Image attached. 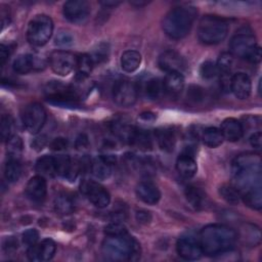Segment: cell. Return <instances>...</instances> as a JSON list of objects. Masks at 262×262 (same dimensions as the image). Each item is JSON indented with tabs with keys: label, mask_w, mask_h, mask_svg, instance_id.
I'll list each match as a JSON object with an SVG mask.
<instances>
[{
	"label": "cell",
	"mask_w": 262,
	"mask_h": 262,
	"mask_svg": "<svg viewBox=\"0 0 262 262\" xmlns=\"http://www.w3.org/2000/svg\"><path fill=\"white\" fill-rule=\"evenodd\" d=\"M261 158L258 154L245 152L231 163L233 184L242 193L253 187L261 186Z\"/></svg>",
	"instance_id": "6da1fadb"
},
{
	"label": "cell",
	"mask_w": 262,
	"mask_h": 262,
	"mask_svg": "<svg viewBox=\"0 0 262 262\" xmlns=\"http://www.w3.org/2000/svg\"><path fill=\"white\" fill-rule=\"evenodd\" d=\"M236 238L237 233L231 227L224 224H209L202 229L199 242L203 254L214 257L232 249Z\"/></svg>",
	"instance_id": "7a4b0ae2"
},
{
	"label": "cell",
	"mask_w": 262,
	"mask_h": 262,
	"mask_svg": "<svg viewBox=\"0 0 262 262\" xmlns=\"http://www.w3.org/2000/svg\"><path fill=\"white\" fill-rule=\"evenodd\" d=\"M102 255L111 261H136L140 258V245L128 232L106 235L101 245Z\"/></svg>",
	"instance_id": "3957f363"
},
{
	"label": "cell",
	"mask_w": 262,
	"mask_h": 262,
	"mask_svg": "<svg viewBox=\"0 0 262 262\" xmlns=\"http://www.w3.org/2000/svg\"><path fill=\"white\" fill-rule=\"evenodd\" d=\"M196 13L195 7L189 5L172 8L163 18L162 28L165 34L174 40L184 38L191 30Z\"/></svg>",
	"instance_id": "277c9868"
},
{
	"label": "cell",
	"mask_w": 262,
	"mask_h": 262,
	"mask_svg": "<svg viewBox=\"0 0 262 262\" xmlns=\"http://www.w3.org/2000/svg\"><path fill=\"white\" fill-rule=\"evenodd\" d=\"M228 33L227 21L217 15H205L198 27L199 40L207 45H215L222 42Z\"/></svg>",
	"instance_id": "5b68a950"
},
{
	"label": "cell",
	"mask_w": 262,
	"mask_h": 262,
	"mask_svg": "<svg viewBox=\"0 0 262 262\" xmlns=\"http://www.w3.org/2000/svg\"><path fill=\"white\" fill-rule=\"evenodd\" d=\"M230 53L252 63L261 60V48L257 44L253 34L242 32L235 34L229 42Z\"/></svg>",
	"instance_id": "8992f818"
},
{
	"label": "cell",
	"mask_w": 262,
	"mask_h": 262,
	"mask_svg": "<svg viewBox=\"0 0 262 262\" xmlns=\"http://www.w3.org/2000/svg\"><path fill=\"white\" fill-rule=\"evenodd\" d=\"M53 21L47 14H37L29 23L27 29V39L29 43L36 47L45 45L52 36Z\"/></svg>",
	"instance_id": "52a82bcc"
},
{
	"label": "cell",
	"mask_w": 262,
	"mask_h": 262,
	"mask_svg": "<svg viewBox=\"0 0 262 262\" xmlns=\"http://www.w3.org/2000/svg\"><path fill=\"white\" fill-rule=\"evenodd\" d=\"M44 94L49 101L58 104H75L79 100V95L75 88L59 81L49 82L44 88Z\"/></svg>",
	"instance_id": "ba28073f"
},
{
	"label": "cell",
	"mask_w": 262,
	"mask_h": 262,
	"mask_svg": "<svg viewBox=\"0 0 262 262\" xmlns=\"http://www.w3.org/2000/svg\"><path fill=\"white\" fill-rule=\"evenodd\" d=\"M20 119L27 131L37 134L42 129L46 120L45 108L38 102L29 103L23 108Z\"/></svg>",
	"instance_id": "9c48e42d"
},
{
	"label": "cell",
	"mask_w": 262,
	"mask_h": 262,
	"mask_svg": "<svg viewBox=\"0 0 262 262\" xmlns=\"http://www.w3.org/2000/svg\"><path fill=\"white\" fill-rule=\"evenodd\" d=\"M138 96V88L135 83L129 80H118L113 87L114 101L123 107L132 106Z\"/></svg>",
	"instance_id": "30bf717a"
},
{
	"label": "cell",
	"mask_w": 262,
	"mask_h": 262,
	"mask_svg": "<svg viewBox=\"0 0 262 262\" xmlns=\"http://www.w3.org/2000/svg\"><path fill=\"white\" fill-rule=\"evenodd\" d=\"M77 56L70 51L56 50L49 56L51 70L59 76H68L77 67Z\"/></svg>",
	"instance_id": "8fae6325"
},
{
	"label": "cell",
	"mask_w": 262,
	"mask_h": 262,
	"mask_svg": "<svg viewBox=\"0 0 262 262\" xmlns=\"http://www.w3.org/2000/svg\"><path fill=\"white\" fill-rule=\"evenodd\" d=\"M90 12H91L90 4L84 0L67 1L63 4V8H62V13L64 17L69 21L77 25L84 24L88 19Z\"/></svg>",
	"instance_id": "7c38bea8"
},
{
	"label": "cell",
	"mask_w": 262,
	"mask_h": 262,
	"mask_svg": "<svg viewBox=\"0 0 262 262\" xmlns=\"http://www.w3.org/2000/svg\"><path fill=\"white\" fill-rule=\"evenodd\" d=\"M81 190L95 207L102 209L110 205V192L101 184L92 180H86L81 184Z\"/></svg>",
	"instance_id": "4fadbf2b"
},
{
	"label": "cell",
	"mask_w": 262,
	"mask_h": 262,
	"mask_svg": "<svg viewBox=\"0 0 262 262\" xmlns=\"http://www.w3.org/2000/svg\"><path fill=\"white\" fill-rule=\"evenodd\" d=\"M45 61L43 57L36 54H19L13 61V71L17 74H28L32 71H39L44 69Z\"/></svg>",
	"instance_id": "5bb4252c"
},
{
	"label": "cell",
	"mask_w": 262,
	"mask_h": 262,
	"mask_svg": "<svg viewBox=\"0 0 262 262\" xmlns=\"http://www.w3.org/2000/svg\"><path fill=\"white\" fill-rule=\"evenodd\" d=\"M158 64L160 69L168 73H182L185 70L184 58L173 50H167L163 52L158 59Z\"/></svg>",
	"instance_id": "9a60e30c"
},
{
	"label": "cell",
	"mask_w": 262,
	"mask_h": 262,
	"mask_svg": "<svg viewBox=\"0 0 262 262\" xmlns=\"http://www.w3.org/2000/svg\"><path fill=\"white\" fill-rule=\"evenodd\" d=\"M176 250L178 255L185 260L200 259L203 250L200 242L192 236H182L177 241Z\"/></svg>",
	"instance_id": "2e32d148"
},
{
	"label": "cell",
	"mask_w": 262,
	"mask_h": 262,
	"mask_svg": "<svg viewBox=\"0 0 262 262\" xmlns=\"http://www.w3.org/2000/svg\"><path fill=\"white\" fill-rule=\"evenodd\" d=\"M56 250L55 243L50 238L43 239L40 244L29 247L27 256L31 261H48L52 259Z\"/></svg>",
	"instance_id": "e0dca14e"
},
{
	"label": "cell",
	"mask_w": 262,
	"mask_h": 262,
	"mask_svg": "<svg viewBox=\"0 0 262 262\" xmlns=\"http://www.w3.org/2000/svg\"><path fill=\"white\" fill-rule=\"evenodd\" d=\"M47 192L46 180L41 175L32 177L26 186V194L34 203H41L44 201Z\"/></svg>",
	"instance_id": "ac0fdd59"
},
{
	"label": "cell",
	"mask_w": 262,
	"mask_h": 262,
	"mask_svg": "<svg viewBox=\"0 0 262 262\" xmlns=\"http://www.w3.org/2000/svg\"><path fill=\"white\" fill-rule=\"evenodd\" d=\"M115 162L116 158L113 156H99L90 164L91 172L97 179L105 180L112 175Z\"/></svg>",
	"instance_id": "d6986e66"
},
{
	"label": "cell",
	"mask_w": 262,
	"mask_h": 262,
	"mask_svg": "<svg viewBox=\"0 0 262 262\" xmlns=\"http://www.w3.org/2000/svg\"><path fill=\"white\" fill-rule=\"evenodd\" d=\"M230 90L238 99L248 98L252 90V84L249 76L242 72L231 76Z\"/></svg>",
	"instance_id": "ffe728a7"
},
{
	"label": "cell",
	"mask_w": 262,
	"mask_h": 262,
	"mask_svg": "<svg viewBox=\"0 0 262 262\" xmlns=\"http://www.w3.org/2000/svg\"><path fill=\"white\" fill-rule=\"evenodd\" d=\"M176 169L178 173L184 178H191L195 175L198 165L190 148H187L178 157L176 161Z\"/></svg>",
	"instance_id": "44dd1931"
},
{
	"label": "cell",
	"mask_w": 262,
	"mask_h": 262,
	"mask_svg": "<svg viewBox=\"0 0 262 262\" xmlns=\"http://www.w3.org/2000/svg\"><path fill=\"white\" fill-rule=\"evenodd\" d=\"M136 194L140 201L147 205H156L161 199V192L151 181H141L136 186Z\"/></svg>",
	"instance_id": "7402d4cb"
},
{
	"label": "cell",
	"mask_w": 262,
	"mask_h": 262,
	"mask_svg": "<svg viewBox=\"0 0 262 262\" xmlns=\"http://www.w3.org/2000/svg\"><path fill=\"white\" fill-rule=\"evenodd\" d=\"M220 131L224 139L230 142H235L242 138L244 134V127L238 120L234 118H227L222 122Z\"/></svg>",
	"instance_id": "603a6c76"
},
{
	"label": "cell",
	"mask_w": 262,
	"mask_h": 262,
	"mask_svg": "<svg viewBox=\"0 0 262 262\" xmlns=\"http://www.w3.org/2000/svg\"><path fill=\"white\" fill-rule=\"evenodd\" d=\"M164 90L172 97L178 96L184 87V78L180 73H168L163 81Z\"/></svg>",
	"instance_id": "cb8c5ba5"
},
{
	"label": "cell",
	"mask_w": 262,
	"mask_h": 262,
	"mask_svg": "<svg viewBox=\"0 0 262 262\" xmlns=\"http://www.w3.org/2000/svg\"><path fill=\"white\" fill-rule=\"evenodd\" d=\"M155 136L160 148L164 151L171 152L176 144V135L171 128H159L155 132Z\"/></svg>",
	"instance_id": "d4e9b609"
},
{
	"label": "cell",
	"mask_w": 262,
	"mask_h": 262,
	"mask_svg": "<svg viewBox=\"0 0 262 262\" xmlns=\"http://www.w3.org/2000/svg\"><path fill=\"white\" fill-rule=\"evenodd\" d=\"M185 198L188 204L196 211L203 210L207 205V195L204 190L199 187L189 185L185 188L184 191Z\"/></svg>",
	"instance_id": "484cf974"
},
{
	"label": "cell",
	"mask_w": 262,
	"mask_h": 262,
	"mask_svg": "<svg viewBox=\"0 0 262 262\" xmlns=\"http://www.w3.org/2000/svg\"><path fill=\"white\" fill-rule=\"evenodd\" d=\"M111 129L119 139L124 142L130 143L133 132L135 130V126L131 125L128 121L124 119H117L112 123Z\"/></svg>",
	"instance_id": "4316f807"
},
{
	"label": "cell",
	"mask_w": 262,
	"mask_h": 262,
	"mask_svg": "<svg viewBox=\"0 0 262 262\" xmlns=\"http://www.w3.org/2000/svg\"><path fill=\"white\" fill-rule=\"evenodd\" d=\"M129 144L137 147L140 150H150L152 147V139L148 131L135 127Z\"/></svg>",
	"instance_id": "83f0119b"
},
{
	"label": "cell",
	"mask_w": 262,
	"mask_h": 262,
	"mask_svg": "<svg viewBox=\"0 0 262 262\" xmlns=\"http://www.w3.org/2000/svg\"><path fill=\"white\" fill-rule=\"evenodd\" d=\"M35 168L38 174L43 177H54L57 175L55 160L52 156L45 155L39 158L36 162Z\"/></svg>",
	"instance_id": "f1b7e54d"
},
{
	"label": "cell",
	"mask_w": 262,
	"mask_h": 262,
	"mask_svg": "<svg viewBox=\"0 0 262 262\" xmlns=\"http://www.w3.org/2000/svg\"><path fill=\"white\" fill-rule=\"evenodd\" d=\"M141 63V55L136 50H126L121 56V67L127 73L135 72Z\"/></svg>",
	"instance_id": "f546056e"
},
{
	"label": "cell",
	"mask_w": 262,
	"mask_h": 262,
	"mask_svg": "<svg viewBox=\"0 0 262 262\" xmlns=\"http://www.w3.org/2000/svg\"><path fill=\"white\" fill-rule=\"evenodd\" d=\"M244 203L253 210L260 211L262 208V191L261 186L253 187L242 193Z\"/></svg>",
	"instance_id": "4dcf8cb0"
},
{
	"label": "cell",
	"mask_w": 262,
	"mask_h": 262,
	"mask_svg": "<svg viewBox=\"0 0 262 262\" xmlns=\"http://www.w3.org/2000/svg\"><path fill=\"white\" fill-rule=\"evenodd\" d=\"M242 241L251 247H255L260 244L261 232L259 227L253 224H246L241 230Z\"/></svg>",
	"instance_id": "1f68e13d"
},
{
	"label": "cell",
	"mask_w": 262,
	"mask_h": 262,
	"mask_svg": "<svg viewBox=\"0 0 262 262\" xmlns=\"http://www.w3.org/2000/svg\"><path fill=\"white\" fill-rule=\"evenodd\" d=\"M56 165V173L59 176L73 180V163L71 158L67 155H59L54 157Z\"/></svg>",
	"instance_id": "d6a6232c"
},
{
	"label": "cell",
	"mask_w": 262,
	"mask_h": 262,
	"mask_svg": "<svg viewBox=\"0 0 262 262\" xmlns=\"http://www.w3.org/2000/svg\"><path fill=\"white\" fill-rule=\"evenodd\" d=\"M202 139H203V142L208 147H211V148L219 146L223 142V140H224L223 135H222L220 129L215 128V127L206 128L203 131Z\"/></svg>",
	"instance_id": "836d02e7"
},
{
	"label": "cell",
	"mask_w": 262,
	"mask_h": 262,
	"mask_svg": "<svg viewBox=\"0 0 262 262\" xmlns=\"http://www.w3.org/2000/svg\"><path fill=\"white\" fill-rule=\"evenodd\" d=\"M54 209L60 215L71 214L75 209V204L71 195L68 193H59L54 200Z\"/></svg>",
	"instance_id": "e575fe53"
},
{
	"label": "cell",
	"mask_w": 262,
	"mask_h": 262,
	"mask_svg": "<svg viewBox=\"0 0 262 262\" xmlns=\"http://www.w3.org/2000/svg\"><path fill=\"white\" fill-rule=\"evenodd\" d=\"M21 175V165L18 159L8 158L4 166V177L8 182H15Z\"/></svg>",
	"instance_id": "d590c367"
},
{
	"label": "cell",
	"mask_w": 262,
	"mask_h": 262,
	"mask_svg": "<svg viewBox=\"0 0 262 262\" xmlns=\"http://www.w3.org/2000/svg\"><path fill=\"white\" fill-rule=\"evenodd\" d=\"M93 61L91 59V56L89 54L83 53L77 58V78H79L81 81L85 78H87L93 67Z\"/></svg>",
	"instance_id": "8d00e7d4"
},
{
	"label": "cell",
	"mask_w": 262,
	"mask_h": 262,
	"mask_svg": "<svg viewBox=\"0 0 262 262\" xmlns=\"http://www.w3.org/2000/svg\"><path fill=\"white\" fill-rule=\"evenodd\" d=\"M144 92L147 98L149 99H158L164 92V83L162 80L158 78L150 79L146 82L144 87Z\"/></svg>",
	"instance_id": "74e56055"
},
{
	"label": "cell",
	"mask_w": 262,
	"mask_h": 262,
	"mask_svg": "<svg viewBox=\"0 0 262 262\" xmlns=\"http://www.w3.org/2000/svg\"><path fill=\"white\" fill-rule=\"evenodd\" d=\"M219 194L221 198L231 205H236L242 200L239 191L232 184H223L219 188Z\"/></svg>",
	"instance_id": "f35d334b"
},
{
	"label": "cell",
	"mask_w": 262,
	"mask_h": 262,
	"mask_svg": "<svg viewBox=\"0 0 262 262\" xmlns=\"http://www.w3.org/2000/svg\"><path fill=\"white\" fill-rule=\"evenodd\" d=\"M14 127V121L13 118L8 115L4 114L1 117V124H0V132H1V138L3 141H7L12 136V131Z\"/></svg>",
	"instance_id": "ab89813d"
},
{
	"label": "cell",
	"mask_w": 262,
	"mask_h": 262,
	"mask_svg": "<svg viewBox=\"0 0 262 262\" xmlns=\"http://www.w3.org/2000/svg\"><path fill=\"white\" fill-rule=\"evenodd\" d=\"M23 151V140L17 135H12L7 140V154L8 158L18 159Z\"/></svg>",
	"instance_id": "60d3db41"
},
{
	"label": "cell",
	"mask_w": 262,
	"mask_h": 262,
	"mask_svg": "<svg viewBox=\"0 0 262 262\" xmlns=\"http://www.w3.org/2000/svg\"><path fill=\"white\" fill-rule=\"evenodd\" d=\"M233 55L230 52H223L219 56L216 66L220 74H230L231 69L233 68Z\"/></svg>",
	"instance_id": "b9f144b4"
},
{
	"label": "cell",
	"mask_w": 262,
	"mask_h": 262,
	"mask_svg": "<svg viewBox=\"0 0 262 262\" xmlns=\"http://www.w3.org/2000/svg\"><path fill=\"white\" fill-rule=\"evenodd\" d=\"M93 63H101L105 61L110 55V47L107 43H100L93 49L92 53L89 54Z\"/></svg>",
	"instance_id": "7bdbcfd3"
},
{
	"label": "cell",
	"mask_w": 262,
	"mask_h": 262,
	"mask_svg": "<svg viewBox=\"0 0 262 262\" xmlns=\"http://www.w3.org/2000/svg\"><path fill=\"white\" fill-rule=\"evenodd\" d=\"M218 74H219V71L217 69V66L213 61L207 60V61L203 62L200 68V75L203 79L211 80V79L215 78Z\"/></svg>",
	"instance_id": "ee69618b"
},
{
	"label": "cell",
	"mask_w": 262,
	"mask_h": 262,
	"mask_svg": "<svg viewBox=\"0 0 262 262\" xmlns=\"http://www.w3.org/2000/svg\"><path fill=\"white\" fill-rule=\"evenodd\" d=\"M186 95L190 102L198 103L204 99V89L198 85H191L189 86Z\"/></svg>",
	"instance_id": "f6af8a7d"
},
{
	"label": "cell",
	"mask_w": 262,
	"mask_h": 262,
	"mask_svg": "<svg viewBox=\"0 0 262 262\" xmlns=\"http://www.w3.org/2000/svg\"><path fill=\"white\" fill-rule=\"evenodd\" d=\"M104 233L106 235H121L127 233V229L120 221H113L104 227Z\"/></svg>",
	"instance_id": "bcb514c9"
},
{
	"label": "cell",
	"mask_w": 262,
	"mask_h": 262,
	"mask_svg": "<svg viewBox=\"0 0 262 262\" xmlns=\"http://www.w3.org/2000/svg\"><path fill=\"white\" fill-rule=\"evenodd\" d=\"M73 36L67 31H59L55 37V44L58 46H70L73 44Z\"/></svg>",
	"instance_id": "7dc6e473"
},
{
	"label": "cell",
	"mask_w": 262,
	"mask_h": 262,
	"mask_svg": "<svg viewBox=\"0 0 262 262\" xmlns=\"http://www.w3.org/2000/svg\"><path fill=\"white\" fill-rule=\"evenodd\" d=\"M39 238V233L36 229H28L23 233V243L27 245L28 247H31L35 244H37Z\"/></svg>",
	"instance_id": "c3c4849f"
},
{
	"label": "cell",
	"mask_w": 262,
	"mask_h": 262,
	"mask_svg": "<svg viewBox=\"0 0 262 262\" xmlns=\"http://www.w3.org/2000/svg\"><path fill=\"white\" fill-rule=\"evenodd\" d=\"M67 147H68V140L67 138H63V137H56L50 143V148L52 150L60 151L66 149Z\"/></svg>",
	"instance_id": "681fc988"
},
{
	"label": "cell",
	"mask_w": 262,
	"mask_h": 262,
	"mask_svg": "<svg viewBox=\"0 0 262 262\" xmlns=\"http://www.w3.org/2000/svg\"><path fill=\"white\" fill-rule=\"evenodd\" d=\"M75 146L78 150H84V149H87L88 146H89V138L86 134L82 133L80 134L77 138H76V141H75Z\"/></svg>",
	"instance_id": "f907efd6"
},
{
	"label": "cell",
	"mask_w": 262,
	"mask_h": 262,
	"mask_svg": "<svg viewBox=\"0 0 262 262\" xmlns=\"http://www.w3.org/2000/svg\"><path fill=\"white\" fill-rule=\"evenodd\" d=\"M135 217H136V220L141 224H148L152 219L150 212H148L146 210L137 211L135 214Z\"/></svg>",
	"instance_id": "816d5d0a"
},
{
	"label": "cell",
	"mask_w": 262,
	"mask_h": 262,
	"mask_svg": "<svg viewBox=\"0 0 262 262\" xmlns=\"http://www.w3.org/2000/svg\"><path fill=\"white\" fill-rule=\"evenodd\" d=\"M250 143L254 148L260 149L262 146V134L260 131L254 132L250 137Z\"/></svg>",
	"instance_id": "f5cc1de1"
},
{
	"label": "cell",
	"mask_w": 262,
	"mask_h": 262,
	"mask_svg": "<svg viewBox=\"0 0 262 262\" xmlns=\"http://www.w3.org/2000/svg\"><path fill=\"white\" fill-rule=\"evenodd\" d=\"M47 143V139H46V136L44 135H41V136H38L36 138L33 139V142H32V147L36 150H40L42 149Z\"/></svg>",
	"instance_id": "db71d44e"
},
{
	"label": "cell",
	"mask_w": 262,
	"mask_h": 262,
	"mask_svg": "<svg viewBox=\"0 0 262 262\" xmlns=\"http://www.w3.org/2000/svg\"><path fill=\"white\" fill-rule=\"evenodd\" d=\"M10 55V50H9V47L5 46V45H1L0 46V61H1V66L3 67L6 62V60L8 59Z\"/></svg>",
	"instance_id": "11a10c76"
},
{
	"label": "cell",
	"mask_w": 262,
	"mask_h": 262,
	"mask_svg": "<svg viewBox=\"0 0 262 262\" xmlns=\"http://www.w3.org/2000/svg\"><path fill=\"white\" fill-rule=\"evenodd\" d=\"M4 249L7 250V251L17 249V241L15 238H13V237L6 238V241L4 243Z\"/></svg>",
	"instance_id": "9f6ffc18"
},
{
	"label": "cell",
	"mask_w": 262,
	"mask_h": 262,
	"mask_svg": "<svg viewBox=\"0 0 262 262\" xmlns=\"http://www.w3.org/2000/svg\"><path fill=\"white\" fill-rule=\"evenodd\" d=\"M121 2L120 1H112V0H107V1H101L100 4L103 5L104 7L111 8V7H116L117 5H119Z\"/></svg>",
	"instance_id": "6f0895ef"
},
{
	"label": "cell",
	"mask_w": 262,
	"mask_h": 262,
	"mask_svg": "<svg viewBox=\"0 0 262 262\" xmlns=\"http://www.w3.org/2000/svg\"><path fill=\"white\" fill-rule=\"evenodd\" d=\"M131 4H133V5H137V6H141V5H144V4H146V2H131Z\"/></svg>",
	"instance_id": "680465c9"
}]
</instances>
